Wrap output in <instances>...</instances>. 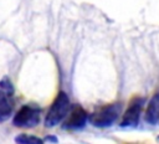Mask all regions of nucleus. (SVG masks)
<instances>
[{"label":"nucleus","mask_w":159,"mask_h":144,"mask_svg":"<svg viewBox=\"0 0 159 144\" xmlns=\"http://www.w3.org/2000/svg\"><path fill=\"white\" fill-rule=\"evenodd\" d=\"M68 112H70V98L65 92H60L46 114L45 125L46 127L57 125L68 114Z\"/></svg>","instance_id":"nucleus-1"},{"label":"nucleus","mask_w":159,"mask_h":144,"mask_svg":"<svg viewBox=\"0 0 159 144\" xmlns=\"http://www.w3.org/2000/svg\"><path fill=\"white\" fill-rule=\"evenodd\" d=\"M120 112V106L117 103L113 104H107L99 109H97L96 112L92 113V115L89 117V122L96 125V127H109L112 125Z\"/></svg>","instance_id":"nucleus-2"},{"label":"nucleus","mask_w":159,"mask_h":144,"mask_svg":"<svg viewBox=\"0 0 159 144\" xmlns=\"http://www.w3.org/2000/svg\"><path fill=\"white\" fill-rule=\"evenodd\" d=\"M40 122V110L31 107L24 106L14 117L12 123L15 127L20 128H32Z\"/></svg>","instance_id":"nucleus-3"},{"label":"nucleus","mask_w":159,"mask_h":144,"mask_svg":"<svg viewBox=\"0 0 159 144\" xmlns=\"http://www.w3.org/2000/svg\"><path fill=\"white\" fill-rule=\"evenodd\" d=\"M142 107H143V99L142 98H134L129 107L127 108V110L123 114L122 118V127H134L137 125L140 113H142Z\"/></svg>","instance_id":"nucleus-4"},{"label":"nucleus","mask_w":159,"mask_h":144,"mask_svg":"<svg viewBox=\"0 0 159 144\" xmlns=\"http://www.w3.org/2000/svg\"><path fill=\"white\" fill-rule=\"evenodd\" d=\"M87 122V113L80 106H73L68 112V117L66 119L65 127L70 129H80Z\"/></svg>","instance_id":"nucleus-5"},{"label":"nucleus","mask_w":159,"mask_h":144,"mask_svg":"<svg viewBox=\"0 0 159 144\" xmlns=\"http://www.w3.org/2000/svg\"><path fill=\"white\" fill-rule=\"evenodd\" d=\"M145 120L150 124H155L159 120V92L155 93L145 110Z\"/></svg>","instance_id":"nucleus-6"},{"label":"nucleus","mask_w":159,"mask_h":144,"mask_svg":"<svg viewBox=\"0 0 159 144\" xmlns=\"http://www.w3.org/2000/svg\"><path fill=\"white\" fill-rule=\"evenodd\" d=\"M12 112V104L9 98V93L0 89V123L5 122Z\"/></svg>","instance_id":"nucleus-7"},{"label":"nucleus","mask_w":159,"mask_h":144,"mask_svg":"<svg viewBox=\"0 0 159 144\" xmlns=\"http://www.w3.org/2000/svg\"><path fill=\"white\" fill-rule=\"evenodd\" d=\"M16 144H43V140L30 134H19L15 137Z\"/></svg>","instance_id":"nucleus-8"},{"label":"nucleus","mask_w":159,"mask_h":144,"mask_svg":"<svg viewBox=\"0 0 159 144\" xmlns=\"http://www.w3.org/2000/svg\"><path fill=\"white\" fill-rule=\"evenodd\" d=\"M0 89H2L4 92H6V93H11L10 91H12V86H11V83H10V81H7L6 78H4L1 82H0Z\"/></svg>","instance_id":"nucleus-9"},{"label":"nucleus","mask_w":159,"mask_h":144,"mask_svg":"<svg viewBox=\"0 0 159 144\" xmlns=\"http://www.w3.org/2000/svg\"><path fill=\"white\" fill-rule=\"evenodd\" d=\"M158 139H159V138H158Z\"/></svg>","instance_id":"nucleus-10"}]
</instances>
